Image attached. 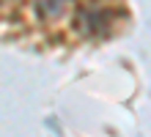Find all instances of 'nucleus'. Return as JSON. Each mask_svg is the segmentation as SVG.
<instances>
[]
</instances>
